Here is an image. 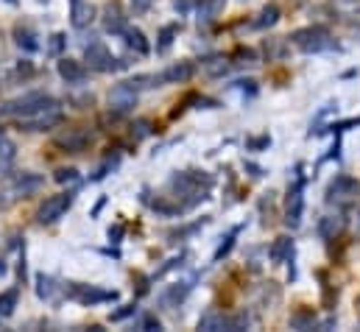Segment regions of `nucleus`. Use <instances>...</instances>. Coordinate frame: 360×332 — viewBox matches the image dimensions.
Instances as JSON below:
<instances>
[{
    "label": "nucleus",
    "instance_id": "nucleus-1",
    "mask_svg": "<svg viewBox=\"0 0 360 332\" xmlns=\"http://www.w3.org/2000/svg\"><path fill=\"white\" fill-rule=\"evenodd\" d=\"M212 184H215V179H212L207 170H181V173H174L171 181H168L171 193L179 198V204L184 210H190V207H195L198 201L210 198Z\"/></svg>",
    "mask_w": 360,
    "mask_h": 332
},
{
    "label": "nucleus",
    "instance_id": "nucleus-2",
    "mask_svg": "<svg viewBox=\"0 0 360 332\" xmlns=\"http://www.w3.org/2000/svg\"><path fill=\"white\" fill-rule=\"evenodd\" d=\"M53 109H59V101L53 95H48V92H25V95L11 98V101H6L0 106L3 115L17 117V120L34 117V115H42V112H53Z\"/></svg>",
    "mask_w": 360,
    "mask_h": 332
},
{
    "label": "nucleus",
    "instance_id": "nucleus-3",
    "mask_svg": "<svg viewBox=\"0 0 360 332\" xmlns=\"http://www.w3.org/2000/svg\"><path fill=\"white\" fill-rule=\"evenodd\" d=\"M290 42L302 53H324V51H338V42L324 25H307L290 34Z\"/></svg>",
    "mask_w": 360,
    "mask_h": 332
},
{
    "label": "nucleus",
    "instance_id": "nucleus-4",
    "mask_svg": "<svg viewBox=\"0 0 360 332\" xmlns=\"http://www.w3.org/2000/svg\"><path fill=\"white\" fill-rule=\"evenodd\" d=\"M360 196V181L352 179V176H335L330 184H327V204L333 207H352Z\"/></svg>",
    "mask_w": 360,
    "mask_h": 332
},
{
    "label": "nucleus",
    "instance_id": "nucleus-5",
    "mask_svg": "<svg viewBox=\"0 0 360 332\" xmlns=\"http://www.w3.org/2000/svg\"><path fill=\"white\" fill-rule=\"evenodd\" d=\"M84 62L90 65L92 70H98V73H115V70H120V68L129 65L126 59H115L112 51L103 42H90L84 48Z\"/></svg>",
    "mask_w": 360,
    "mask_h": 332
},
{
    "label": "nucleus",
    "instance_id": "nucleus-6",
    "mask_svg": "<svg viewBox=\"0 0 360 332\" xmlns=\"http://www.w3.org/2000/svg\"><path fill=\"white\" fill-rule=\"evenodd\" d=\"M68 299L79 305H103V302H117V290H103L95 285H82V282H68Z\"/></svg>",
    "mask_w": 360,
    "mask_h": 332
},
{
    "label": "nucleus",
    "instance_id": "nucleus-7",
    "mask_svg": "<svg viewBox=\"0 0 360 332\" xmlns=\"http://www.w3.org/2000/svg\"><path fill=\"white\" fill-rule=\"evenodd\" d=\"M296 181L290 184V190H288V204H285V224L290 226V229H296L299 224H302V212H304V196H302V190H304V176H302V167H296Z\"/></svg>",
    "mask_w": 360,
    "mask_h": 332
},
{
    "label": "nucleus",
    "instance_id": "nucleus-8",
    "mask_svg": "<svg viewBox=\"0 0 360 332\" xmlns=\"http://www.w3.org/2000/svg\"><path fill=\"white\" fill-rule=\"evenodd\" d=\"M73 201H76V193H59V196L45 198V204L37 210V221H39L42 226L56 224V221H59V218L73 207Z\"/></svg>",
    "mask_w": 360,
    "mask_h": 332
},
{
    "label": "nucleus",
    "instance_id": "nucleus-9",
    "mask_svg": "<svg viewBox=\"0 0 360 332\" xmlns=\"http://www.w3.org/2000/svg\"><path fill=\"white\" fill-rule=\"evenodd\" d=\"M8 184H11V190H14V198H28V196H34V193H39V190L45 187V179H42L39 173L22 170V173H17Z\"/></svg>",
    "mask_w": 360,
    "mask_h": 332
},
{
    "label": "nucleus",
    "instance_id": "nucleus-10",
    "mask_svg": "<svg viewBox=\"0 0 360 332\" xmlns=\"http://www.w3.org/2000/svg\"><path fill=\"white\" fill-rule=\"evenodd\" d=\"M134 103H137V92L126 82L115 84V87L109 89V109H112L115 115H126Z\"/></svg>",
    "mask_w": 360,
    "mask_h": 332
},
{
    "label": "nucleus",
    "instance_id": "nucleus-11",
    "mask_svg": "<svg viewBox=\"0 0 360 332\" xmlns=\"http://www.w3.org/2000/svg\"><path fill=\"white\" fill-rule=\"evenodd\" d=\"M90 143H92V132H87V129H65V132L56 137V146L65 148V151H70V154L84 151Z\"/></svg>",
    "mask_w": 360,
    "mask_h": 332
},
{
    "label": "nucleus",
    "instance_id": "nucleus-12",
    "mask_svg": "<svg viewBox=\"0 0 360 332\" xmlns=\"http://www.w3.org/2000/svg\"><path fill=\"white\" fill-rule=\"evenodd\" d=\"M62 120H65L62 109H53V112H42V115H34V117H22L20 129L22 132H48V129L59 126Z\"/></svg>",
    "mask_w": 360,
    "mask_h": 332
},
{
    "label": "nucleus",
    "instance_id": "nucleus-13",
    "mask_svg": "<svg viewBox=\"0 0 360 332\" xmlns=\"http://www.w3.org/2000/svg\"><path fill=\"white\" fill-rule=\"evenodd\" d=\"M95 14L98 11H95V6H92L90 0H70V25L73 28H79V31L90 28Z\"/></svg>",
    "mask_w": 360,
    "mask_h": 332
},
{
    "label": "nucleus",
    "instance_id": "nucleus-14",
    "mask_svg": "<svg viewBox=\"0 0 360 332\" xmlns=\"http://www.w3.org/2000/svg\"><path fill=\"white\" fill-rule=\"evenodd\" d=\"M126 25H129V23H126V14H123L120 3H117V0L106 3V8H103V31H109V34H123Z\"/></svg>",
    "mask_w": 360,
    "mask_h": 332
},
{
    "label": "nucleus",
    "instance_id": "nucleus-15",
    "mask_svg": "<svg viewBox=\"0 0 360 332\" xmlns=\"http://www.w3.org/2000/svg\"><path fill=\"white\" fill-rule=\"evenodd\" d=\"M344 229H347V218H344V215H324V218L316 224V235H319L321 241H335Z\"/></svg>",
    "mask_w": 360,
    "mask_h": 332
},
{
    "label": "nucleus",
    "instance_id": "nucleus-16",
    "mask_svg": "<svg viewBox=\"0 0 360 332\" xmlns=\"http://www.w3.org/2000/svg\"><path fill=\"white\" fill-rule=\"evenodd\" d=\"M195 76V65L193 62H179V65H171L168 70L157 73L160 84H184Z\"/></svg>",
    "mask_w": 360,
    "mask_h": 332
},
{
    "label": "nucleus",
    "instance_id": "nucleus-17",
    "mask_svg": "<svg viewBox=\"0 0 360 332\" xmlns=\"http://www.w3.org/2000/svg\"><path fill=\"white\" fill-rule=\"evenodd\" d=\"M14 45L22 51V53H37L42 51V42H39V34L28 25H17L14 28Z\"/></svg>",
    "mask_w": 360,
    "mask_h": 332
},
{
    "label": "nucleus",
    "instance_id": "nucleus-18",
    "mask_svg": "<svg viewBox=\"0 0 360 332\" xmlns=\"http://www.w3.org/2000/svg\"><path fill=\"white\" fill-rule=\"evenodd\" d=\"M59 76L68 84H82L87 79V68H84L79 59L65 56V59H59Z\"/></svg>",
    "mask_w": 360,
    "mask_h": 332
},
{
    "label": "nucleus",
    "instance_id": "nucleus-19",
    "mask_svg": "<svg viewBox=\"0 0 360 332\" xmlns=\"http://www.w3.org/2000/svg\"><path fill=\"white\" fill-rule=\"evenodd\" d=\"M293 254H296V243H293V238L282 235V238H276V241L271 243L269 260L279 265V262H290V260H293Z\"/></svg>",
    "mask_w": 360,
    "mask_h": 332
},
{
    "label": "nucleus",
    "instance_id": "nucleus-20",
    "mask_svg": "<svg viewBox=\"0 0 360 332\" xmlns=\"http://www.w3.org/2000/svg\"><path fill=\"white\" fill-rule=\"evenodd\" d=\"M198 330L204 332H218V330H229V316H224L221 310L210 307L201 319H198Z\"/></svg>",
    "mask_w": 360,
    "mask_h": 332
},
{
    "label": "nucleus",
    "instance_id": "nucleus-21",
    "mask_svg": "<svg viewBox=\"0 0 360 332\" xmlns=\"http://www.w3.org/2000/svg\"><path fill=\"white\" fill-rule=\"evenodd\" d=\"M120 37H123V39H126V45H129V48H131L134 53H140V56H146V53L151 51L148 39H146V34H143L140 28H131V25H126Z\"/></svg>",
    "mask_w": 360,
    "mask_h": 332
},
{
    "label": "nucleus",
    "instance_id": "nucleus-22",
    "mask_svg": "<svg viewBox=\"0 0 360 332\" xmlns=\"http://www.w3.org/2000/svg\"><path fill=\"white\" fill-rule=\"evenodd\" d=\"M190 290H193V282H176V285H171L168 293L162 296V305H168V307H179L181 302L190 296Z\"/></svg>",
    "mask_w": 360,
    "mask_h": 332
},
{
    "label": "nucleus",
    "instance_id": "nucleus-23",
    "mask_svg": "<svg viewBox=\"0 0 360 332\" xmlns=\"http://www.w3.org/2000/svg\"><path fill=\"white\" fill-rule=\"evenodd\" d=\"M226 0H198V23H212L224 11Z\"/></svg>",
    "mask_w": 360,
    "mask_h": 332
},
{
    "label": "nucleus",
    "instance_id": "nucleus-24",
    "mask_svg": "<svg viewBox=\"0 0 360 332\" xmlns=\"http://www.w3.org/2000/svg\"><path fill=\"white\" fill-rule=\"evenodd\" d=\"M279 23V6H274V3H269L260 14H257V20H252V28H257V31H266V28H271V25H276Z\"/></svg>",
    "mask_w": 360,
    "mask_h": 332
},
{
    "label": "nucleus",
    "instance_id": "nucleus-25",
    "mask_svg": "<svg viewBox=\"0 0 360 332\" xmlns=\"http://www.w3.org/2000/svg\"><path fill=\"white\" fill-rule=\"evenodd\" d=\"M37 296L42 299V302H48V299H53V293H56V279L53 276H48V274H37Z\"/></svg>",
    "mask_w": 360,
    "mask_h": 332
},
{
    "label": "nucleus",
    "instance_id": "nucleus-26",
    "mask_svg": "<svg viewBox=\"0 0 360 332\" xmlns=\"http://www.w3.org/2000/svg\"><path fill=\"white\" fill-rule=\"evenodd\" d=\"M229 62L224 59V56H210L207 62H204V70H207V76H212V79H221V76H226L229 73Z\"/></svg>",
    "mask_w": 360,
    "mask_h": 332
},
{
    "label": "nucleus",
    "instance_id": "nucleus-27",
    "mask_svg": "<svg viewBox=\"0 0 360 332\" xmlns=\"http://www.w3.org/2000/svg\"><path fill=\"white\" fill-rule=\"evenodd\" d=\"M14 160H17V146L6 134H0V170H6Z\"/></svg>",
    "mask_w": 360,
    "mask_h": 332
},
{
    "label": "nucleus",
    "instance_id": "nucleus-28",
    "mask_svg": "<svg viewBox=\"0 0 360 332\" xmlns=\"http://www.w3.org/2000/svg\"><path fill=\"white\" fill-rule=\"evenodd\" d=\"M176 34H179V25H165V28L160 31L157 53H168V51H171V45H174V39H176Z\"/></svg>",
    "mask_w": 360,
    "mask_h": 332
},
{
    "label": "nucleus",
    "instance_id": "nucleus-29",
    "mask_svg": "<svg viewBox=\"0 0 360 332\" xmlns=\"http://www.w3.org/2000/svg\"><path fill=\"white\" fill-rule=\"evenodd\" d=\"M240 229H243V226H232V229H229V235H226V238L221 241V246H218V251H215V257H212L215 262H221V260H224V257H226V254L232 251V246H235V238L240 235Z\"/></svg>",
    "mask_w": 360,
    "mask_h": 332
},
{
    "label": "nucleus",
    "instance_id": "nucleus-30",
    "mask_svg": "<svg viewBox=\"0 0 360 332\" xmlns=\"http://www.w3.org/2000/svg\"><path fill=\"white\" fill-rule=\"evenodd\" d=\"M17 290L11 288V290H6V293H0V319H8L11 313H14V307H17Z\"/></svg>",
    "mask_w": 360,
    "mask_h": 332
},
{
    "label": "nucleus",
    "instance_id": "nucleus-31",
    "mask_svg": "<svg viewBox=\"0 0 360 332\" xmlns=\"http://www.w3.org/2000/svg\"><path fill=\"white\" fill-rule=\"evenodd\" d=\"M316 316L313 313H296V316H290V327L293 330H316Z\"/></svg>",
    "mask_w": 360,
    "mask_h": 332
},
{
    "label": "nucleus",
    "instance_id": "nucleus-32",
    "mask_svg": "<svg viewBox=\"0 0 360 332\" xmlns=\"http://www.w3.org/2000/svg\"><path fill=\"white\" fill-rule=\"evenodd\" d=\"M151 134H154L151 120L140 117V120H134V123H131V137H134V140H146V137H151Z\"/></svg>",
    "mask_w": 360,
    "mask_h": 332
},
{
    "label": "nucleus",
    "instance_id": "nucleus-33",
    "mask_svg": "<svg viewBox=\"0 0 360 332\" xmlns=\"http://www.w3.org/2000/svg\"><path fill=\"white\" fill-rule=\"evenodd\" d=\"M204 224H207V218H201V221H195V224H190V226H181V229H176V232H171V243H179V241H184V238L195 235Z\"/></svg>",
    "mask_w": 360,
    "mask_h": 332
},
{
    "label": "nucleus",
    "instance_id": "nucleus-34",
    "mask_svg": "<svg viewBox=\"0 0 360 332\" xmlns=\"http://www.w3.org/2000/svg\"><path fill=\"white\" fill-rule=\"evenodd\" d=\"M53 179H56L59 184H73V181H79V170H76V167H59V170L53 173Z\"/></svg>",
    "mask_w": 360,
    "mask_h": 332
},
{
    "label": "nucleus",
    "instance_id": "nucleus-35",
    "mask_svg": "<svg viewBox=\"0 0 360 332\" xmlns=\"http://www.w3.org/2000/svg\"><path fill=\"white\" fill-rule=\"evenodd\" d=\"M269 146H271L269 134H260V137H249V140H246V148H249V151H266Z\"/></svg>",
    "mask_w": 360,
    "mask_h": 332
},
{
    "label": "nucleus",
    "instance_id": "nucleus-36",
    "mask_svg": "<svg viewBox=\"0 0 360 332\" xmlns=\"http://www.w3.org/2000/svg\"><path fill=\"white\" fill-rule=\"evenodd\" d=\"M65 42H68V37H65V34H51L48 53H51V56H59V53H62V48H65Z\"/></svg>",
    "mask_w": 360,
    "mask_h": 332
},
{
    "label": "nucleus",
    "instance_id": "nucleus-37",
    "mask_svg": "<svg viewBox=\"0 0 360 332\" xmlns=\"http://www.w3.org/2000/svg\"><path fill=\"white\" fill-rule=\"evenodd\" d=\"M115 167H117V157H115V160H106L103 165H98V170L92 173L90 179H92V181H101V179H103V176H106L109 170H115Z\"/></svg>",
    "mask_w": 360,
    "mask_h": 332
},
{
    "label": "nucleus",
    "instance_id": "nucleus-38",
    "mask_svg": "<svg viewBox=\"0 0 360 332\" xmlns=\"http://www.w3.org/2000/svg\"><path fill=\"white\" fill-rule=\"evenodd\" d=\"M11 201H14V190H11V184L6 181V184H0V210L11 207Z\"/></svg>",
    "mask_w": 360,
    "mask_h": 332
},
{
    "label": "nucleus",
    "instance_id": "nucleus-39",
    "mask_svg": "<svg viewBox=\"0 0 360 332\" xmlns=\"http://www.w3.org/2000/svg\"><path fill=\"white\" fill-rule=\"evenodd\" d=\"M184 257H187V254H179V257H174V260H168V262H165V265H162V268H160V271L154 274V279H160V276H165L168 271H174V268H179V265H181V260H184Z\"/></svg>",
    "mask_w": 360,
    "mask_h": 332
},
{
    "label": "nucleus",
    "instance_id": "nucleus-40",
    "mask_svg": "<svg viewBox=\"0 0 360 332\" xmlns=\"http://www.w3.org/2000/svg\"><path fill=\"white\" fill-rule=\"evenodd\" d=\"M140 330H143V332H160V330H162V324H160L154 316H143V321H140Z\"/></svg>",
    "mask_w": 360,
    "mask_h": 332
},
{
    "label": "nucleus",
    "instance_id": "nucleus-41",
    "mask_svg": "<svg viewBox=\"0 0 360 332\" xmlns=\"http://www.w3.org/2000/svg\"><path fill=\"white\" fill-rule=\"evenodd\" d=\"M335 8L338 11H349V14H355L360 8V0H335Z\"/></svg>",
    "mask_w": 360,
    "mask_h": 332
},
{
    "label": "nucleus",
    "instance_id": "nucleus-42",
    "mask_svg": "<svg viewBox=\"0 0 360 332\" xmlns=\"http://www.w3.org/2000/svg\"><path fill=\"white\" fill-rule=\"evenodd\" d=\"M134 310H137V307H134V305H123V307H120V310H115V313H112V316H109V321H123V319H126V316H131V313H134Z\"/></svg>",
    "mask_w": 360,
    "mask_h": 332
},
{
    "label": "nucleus",
    "instance_id": "nucleus-43",
    "mask_svg": "<svg viewBox=\"0 0 360 332\" xmlns=\"http://www.w3.org/2000/svg\"><path fill=\"white\" fill-rule=\"evenodd\" d=\"M151 3H154V0H131V11H134V14H146V11L151 8Z\"/></svg>",
    "mask_w": 360,
    "mask_h": 332
},
{
    "label": "nucleus",
    "instance_id": "nucleus-44",
    "mask_svg": "<svg viewBox=\"0 0 360 332\" xmlns=\"http://www.w3.org/2000/svg\"><path fill=\"white\" fill-rule=\"evenodd\" d=\"M235 89H240V92H246V95H255V92H257V84L252 82V79H249V82H235Z\"/></svg>",
    "mask_w": 360,
    "mask_h": 332
},
{
    "label": "nucleus",
    "instance_id": "nucleus-45",
    "mask_svg": "<svg viewBox=\"0 0 360 332\" xmlns=\"http://www.w3.org/2000/svg\"><path fill=\"white\" fill-rule=\"evenodd\" d=\"M106 235H109V241H112V243H120V238H123V226H120V224H117V226H109V232H106Z\"/></svg>",
    "mask_w": 360,
    "mask_h": 332
},
{
    "label": "nucleus",
    "instance_id": "nucleus-46",
    "mask_svg": "<svg viewBox=\"0 0 360 332\" xmlns=\"http://www.w3.org/2000/svg\"><path fill=\"white\" fill-rule=\"evenodd\" d=\"M174 8H176L179 14H187V11H190V3H187V0H174Z\"/></svg>",
    "mask_w": 360,
    "mask_h": 332
},
{
    "label": "nucleus",
    "instance_id": "nucleus-47",
    "mask_svg": "<svg viewBox=\"0 0 360 332\" xmlns=\"http://www.w3.org/2000/svg\"><path fill=\"white\" fill-rule=\"evenodd\" d=\"M246 170L255 176V179H260L263 176V167H257V165H252V162H246Z\"/></svg>",
    "mask_w": 360,
    "mask_h": 332
},
{
    "label": "nucleus",
    "instance_id": "nucleus-48",
    "mask_svg": "<svg viewBox=\"0 0 360 332\" xmlns=\"http://www.w3.org/2000/svg\"><path fill=\"white\" fill-rule=\"evenodd\" d=\"M349 17H352V20H349V23H352V25H355V28H360V8H358V11H355V14H349Z\"/></svg>",
    "mask_w": 360,
    "mask_h": 332
},
{
    "label": "nucleus",
    "instance_id": "nucleus-49",
    "mask_svg": "<svg viewBox=\"0 0 360 332\" xmlns=\"http://www.w3.org/2000/svg\"><path fill=\"white\" fill-rule=\"evenodd\" d=\"M0 274H6V265H3V260H0Z\"/></svg>",
    "mask_w": 360,
    "mask_h": 332
},
{
    "label": "nucleus",
    "instance_id": "nucleus-50",
    "mask_svg": "<svg viewBox=\"0 0 360 332\" xmlns=\"http://www.w3.org/2000/svg\"><path fill=\"white\" fill-rule=\"evenodd\" d=\"M6 3H17V0H6Z\"/></svg>",
    "mask_w": 360,
    "mask_h": 332
},
{
    "label": "nucleus",
    "instance_id": "nucleus-51",
    "mask_svg": "<svg viewBox=\"0 0 360 332\" xmlns=\"http://www.w3.org/2000/svg\"><path fill=\"white\" fill-rule=\"evenodd\" d=\"M39 3H48V0H39Z\"/></svg>",
    "mask_w": 360,
    "mask_h": 332
},
{
    "label": "nucleus",
    "instance_id": "nucleus-52",
    "mask_svg": "<svg viewBox=\"0 0 360 332\" xmlns=\"http://www.w3.org/2000/svg\"><path fill=\"white\" fill-rule=\"evenodd\" d=\"M0 134H3V132H0Z\"/></svg>",
    "mask_w": 360,
    "mask_h": 332
}]
</instances>
